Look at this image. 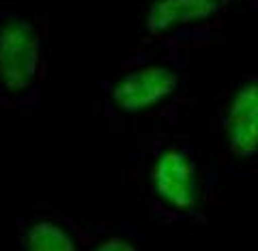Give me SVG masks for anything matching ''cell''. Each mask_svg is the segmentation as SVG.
<instances>
[{
  "instance_id": "obj_1",
  "label": "cell",
  "mask_w": 258,
  "mask_h": 251,
  "mask_svg": "<svg viewBox=\"0 0 258 251\" xmlns=\"http://www.w3.org/2000/svg\"><path fill=\"white\" fill-rule=\"evenodd\" d=\"M37 69V39L28 24L7 22L0 28V79L9 91H24Z\"/></svg>"
},
{
  "instance_id": "obj_2",
  "label": "cell",
  "mask_w": 258,
  "mask_h": 251,
  "mask_svg": "<svg viewBox=\"0 0 258 251\" xmlns=\"http://www.w3.org/2000/svg\"><path fill=\"white\" fill-rule=\"evenodd\" d=\"M176 79L164 67H149L123 77L114 86V101L123 110L138 112L159 103L174 91Z\"/></svg>"
},
{
  "instance_id": "obj_3",
  "label": "cell",
  "mask_w": 258,
  "mask_h": 251,
  "mask_svg": "<svg viewBox=\"0 0 258 251\" xmlns=\"http://www.w3.org/2000/svg\"><path fill=\"white\" fill-rule=\"evenodd\" d=\"M155 189L174 208H191L196 202V181L187 157L179 150H166L153 170Z\"/></svg>"
},
{
  "instance_id": "obj_4",
  "label": "cell",
  "mask_w": 258,
  "mask_h": 251,
  "mask_svg": "<svg viewBox=\"0 0 258 251\" xmlns=\"http://www.w3.org/2000/svg\"><path fill=\"white\" fill-rule=\"evenodd\" d=\"M226 129L237 155L247 157L258 150V82L245 84L232 97Z\"/></svg>"
},
{
  "instance_id": "obj_5",
  "label": "cell",
  "mask_w": 258,
  "mask_h": 251,
  "mask_svg": "<svg viewBox=\"0 0 258 251\" xmlns=\"http://www.w3.org/2000/svg\"><path fill=\"white\" fill-rule=\"evenodd\" d=\"M217 9L220 0H155L147 15V26L153 32H164L179 24L207 20Z\"/></svg>"
},
{
  "instance_id": "obj_6",
  "label": "cell",
  "mask_w": 258,
  "mask_h": 251,
  "mask_svg": "<svg viewBox=\"0 0 258 251\" xmlns=\"http://www.w3.org/2000/svg\"><path fill=\"white\" fill-rule=\"evenodd\" d=\"M28 251H76L71 238L52 223L32 225L26 236Z\"/></svg>"
},
{
  "instance_id": "obj_7",
  "label": "cell",
  "mask_w": 258,
  "mask_h": 251,
  "mask_svg": "<svg viewBox=\"0 0 258 251\" xmlns=\"http://www.w3.org/2000/svg\"><path fill=\"white\" fill-rule=\"evenodd\" d=\"M97 251H134V247L125 240H106L103 245L97 247Z\"/></svg>"
}]
</instances>
